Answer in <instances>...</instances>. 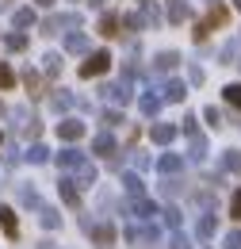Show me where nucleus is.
Listing matches in <instances>:
<instances>
[{
    "label": "nucleus",
    "mask_w": 241,
    "mask_h": 249,
    "mask_svg": "<svg viewBox=\"0 0 241 249\" xmlns=\"http://www.w3.org/2000/svg\"><path fill=\"white\" fill-rule=\"evenodd\" d=\"M0 226H4V234H8V238H16V234H19V226H16V211H12V207H0Z\"/></svg>",
    "instance_id": "obj_20"
},
{
    "label": "nucleus",
    "mask_w": 241,
    "mask_h": 249,
    "mask_svg": "<svg viewBox=\"0 0 241 249\" xmlns=\"http://www.w3.org/2000/svg\"><path fill=\"white\" fill-rule=\"evenodd\" d=\"M222 23H226V8H222V4H214L211 12H207V19H203V23H195V38L203 42V38H207L214 27H222Z\"/></svg>",
    "instance_id": "obj_3"
},
{
    "label": "nucleus",
    "mask_w": 241,
    "mask_h": 249,
    "mask_svg": "<svg viewBox=\"0 0 241 249\" xmlns=\"http://www.w3.org/2000/svg\"><path fill=\"white\" fill-rule=\"evenodd\" d=\"M23 85H27L31 92H34V89H38V73H34V69H31V65H27V69H23Z\"/></svg>",
    "instance_id": "obj_38"
},
{
    "label": "nucleus",
    "mask_w": 241,
    "mask_h": 249,
    "mask_svg": "<svg viewBox=\"0 0 241 249\" xmlns=\"http://www.w3.org/2000/svg\"><path fill=\"white\" fill-rule=\"evenodd\" d=\"M222 165H226L230 173H241V150H226V154H222Z\"/></svg>",
    "instance_id": "obj_28"
},
{
    "label": "nucleus",
    "mask_w": 241,
    "mask_h": 249,
    "mask_svg": "<svg viewBox=\"0 0 241 249\" xmlns=\"http://www.w3.org/2000/svg\"><path fill=\"white\" fill-rule=\"evenodd\" d=\"M122 188H126V196H130V199H142V192H146V184H142V177H138V173H122Z\"/></svg>",
    "instance_id": "obj_13"
},
{
    "label": "nucleus",
    "mask_w": 241,
    "mask_h": 249,
    "mask_svg": "<svg viewBox=\"0 0 241 249\" xmlns=\"http://www.w3.org/2000/svg\"><path fill=\"white\" fill-rule=\"evenodd\" d=\"M161 215H165V226H169V230H180V211H176V207H165V211H161Z\"/></svg>",
    "instance_id": "obj_32"
},
{
    "label": "nucleus",
    "mask_w": 241,
    "mask_h": 249,
    "mask_svg": "<svg viewBox=\"0 0 241 249\" xmlns=\"http://www.w3.org/2000/svg\"><path fill=\"white\" fill-rule=\"evenodd\" d=\"M226 249H241V230H230V234H226Z\"/></svg>",
    "instance_id": "obj_41"
},
{
    "label": "nucleus",
    "mask_w": 241,
    "mask_h": 249,
    "mask_svg": "<svg viewBox=\"0 0 241 249\" xmlns=\"http://www.w3.org/2000/svg\"><path fill=\"white\" fill-rule=\"evenodd\" d=\"M19 203H23V207H42V203H38V192H34V188H19Z\"/></svg>",
    "instance_id": "obj_31"
},
{
    "label": "nucleus",
    "mask_w": 241,
    "mask_h": 249,
    "mask_svg": "<svg viewBox=\"0 0 241 249\" xmlns=\"http://www.w3.org/2000/svg\"><path fill=\"white\" fill-rule=\"evenodd\" d=\"M222 96H226V104L241 107V85H226V89H222Z\"/></svg>",
    "instance_id": "obj_33"
},
{
    "label": "nucleus",
    "mask_w": 241,
    "mask_h": 249,
    "mask_svg": "<svg viewBox=\"0 0 241 249\" xmlns=\"http://www.w3.org/2000/svg\"><path fill=\"white\" fill-rule=\"evenodd\" d=\"M42 62H46V65H42V69H46V77H58V73H61V54H46Z\"/></svg>",
    "instance_id": "obj_30"
},
{
    "label": "nucleus",
    "mask_w": 241,
    "mask_h": 249,
    "mask_svg": "<svg viewBox=\"0 0 241 249\" xmlns=\"http://www.w3.org/2000/svg\"><path fill=\"white\" fill-rule=\"evenodd\" d=\"M161 96H153V92H146L142 100H138V107H142V115H150V119H157V111H161Z\"/></svg>",
    "instance_id": "obj_15"
},
{
    "label": "nucleus",
    "mask_w": 241,
    "mask_h": 249,
    "mask_svg": "<svg viewBox=\"0 0 241 249\" xmlns=\"http://www.w3.org/2000/svg\"><path fill=\"white\" fill-rule=\"evenodd\" d=\"M38 222H42L46 230H58V226H61V215H58V207H38Z\"/></svg>",
    "instance_id": "obj_17"
},
{
    "label": "nucleus",
    "mask_w": 241,
    "mask_h": 249,
    "mask_svg": "<svg viewBox=\"0 0 241 249\" xmlns=\"http://www.w3.org/2000/svg\"><path fill=\"white\" fill-rule=\"evenodd\" d=\"M191 161H203V157H207V138H203V134H191Z\"/></svg>",
    "instance_id": "obj_25"
},
{
    "label": "nucleus",
    "mask_w": 241,
    "mask_h": 249,
    "mask_svg": "<svg viewBox=\"0 0 241 249\" xmlns=\"http://www.w3.org/2000/svg\"><path fill=\"white\" fill-rule=\"evenodd\" d=\"M4 46H8L12 54H19V50L27 46V35H23V31H12V35H8V38H4Z\"/></svg>",
    "instance_id": "obj_27"
},
{
    "label": "nucleus",
    "mask_w": 241,
    "mask_h": 249,
    "mask_svg": "<svg viewBox=\"0 0 241 249\" xmlns=\"http://www.w3.org/2000/svg\"><path fill=\"white\" fill-rule=\"evenodd\" d=\"M184 96H188V85H184V81H169V85H165V96H161V100H169V104H180Z\"/></svg>",
    "instance_id": "obj_16"
},
{
    "label": "nucleus",
    "mask_w": 241,
    "mask_h": 249,
    "mask_svg": "<svg viewBox=\"0 0 241 249\" xmlns=\"http://www.w3.org/2000/svg\"><path fill=\"white\" fill-rule=\"evenodd\" d=\"M230 215H234V218H241V188L234 192V203H230Z\"/></svg>",
    "instance_id": "obj_44"
},
{
    "label": "nucleus",
    "mask_w": 241,
    "mask_h": 249,
    "mask_svg": "<svg viewBox=\"0 0 241 249\" xmlns=\"http://www.w3.org/2000/svg\"><path fill=\"white\" fill-rule=\"evenodd\" d=\"M122 27H130V31H142V27H146L142 12H126V16H122Z\"/></svg>",
    "instance_id": "obj_29"
},
{
    "label": "nucleus",
    "mask_w": 241,
    "mask_h": 249,
    "mask_svg": "<svg viewBox=\"0 0 241 249\" xmlns=\"http://www.w3.org/2000/svg\"><path fill=\"white\" fill-rule=\"evenodd\" d=\"M184 19H191V8L184 0H169V23H184Z\"/></svg>",
    "instance_id": "obj_14"
},
{
    "label": "nucleus",
    "mask_w": 241,
    "mask_h": 249,
    "mask_svg": "<svg viewBox=\"0 0 241 249\" xmlns=\"http://www.w3.org/2000/svg\"><path fill=\"white\" fill-rule=\"evenodd\" d=\"M85 230H88V234L96 238V242H100V246H111V242H115V226H107V222L92 226V218H85Z\"/></svg>",
    "instance_id": "obj_5"
},
{
    "label": "nucleus",
    "mask_w": 241,
    "mask_h": 249,
    "mask_svg": "<svg viewBox=\"0 0 241 249\" xmlns=\"http://www.w3.org/2000/svg\"><path fill=\"white\" fill-rule=\"evenodd\" d=\"M111 69V54L107 50H96V54H88V62L81 65V77H103Z\"/></svg>",
    "instance_id": "obj_1"
},
{
    "label": "nucleus",
    "mask_w": 241,
    "mask_h": 249,
    "mask_svg": "<svg viewBox=\"0 0 241 249\" xmlns=\"http://www.w3.org/2000/svg\"><path fill=\"white\" fill-rule=\"evenodd\" d=\"M92 154H115V138L111 134H96L92 138Z\"/></svg>",
    "instance_id": "obj_22"
},
{
    "label": "nucleus",
    "mask_w": 241,
    "mask_h": 249,
    "mask_svg": "<svg viewBox=\"0 0 241 249\" xmlns=\"http://www.w3.org/2000/svg\"><path fill=\"white\" fill-rule=\"evenodd\" d=\"M58 192H61V199H65L69 207H77V203H81V192H77V180L61 177V180H58Z\"/></svg>",
    "instance_id": "obj_11"
},
{
    "label": "nucleus",
    "mask_w": 241,
    "mask_h": 249,
    "mask_svg": "<svg viewBox=\"0 0 241 249\" xmlns=\"http://www.w3.org/2000/svg\"><path fill=\"white\" fill-rule=\"evenodd\" d=\"M214 230H218V218H214V215H203V218H199V226H195V234H199L203 242L214 238Z\"/></svg>",
    "instance_id": "obj_23"
},
{
    "label": "nucleus",
    "mask_w": 241,
    "mask_h": 249,
    "mask_svg": "<svg viewBox=\"0 0 241 249\" xmlns=\"http://www.w3.org/2000/svg\"><path fill=\"white\" fill-rule=\"evenodd\" d=\"M12 85H16V73H12L8 65L0 62V89H12Z\"/></svg>",
    "instance_id": "obj_35"
},
{
    "label": "nucleus",
    "mask_w": 241,
    "mask_h": 249,
    "mask_svg": "<svg viewBox=\"0 0 241 249\" xmlns=\"http://www.w3.org/2000/svg\"><path fill=\"white\" fill-rule=\"evenodd\" d=\"M65 107H73V96H69L65 89H61V92L54 96V111H65Z\"/></svg>",
    "instance_id": "obj_34"
},
{
    "label": "nucleus",
    "mask_w": 241,
    "mask_h": 249,
    "mask_svg": "<svg viewBox=\"0 0 241 249\" xmlns=\"http://www.w3.org/2000/svg\"><path fill=\"white\" fill-rule=\"evenodd\" d=\"M103 100H111V104H130V96H134V85H130V77H122L119 85H103L100 89Z\"/></svg>",
    "instance_id": "obj_2"
},
{
    "label": "nucleus",
    "mask_w": 241,
    "mask_h": 249,
    "mask_svg": "<svg viewBox=\"0 0 241 249\" xmlns=\"http://www.w3.org/2000/svg\"><path fill=\"white\" fill-rule=\"evenodd\" d=\"M238 65H241V62H238Z\"/></svg>",
    "instance_id": "obj_52"
},
{
    "label": "nucleus",
    "mask_w": 241,
    "mask_h": 249,
    "mask_svg": "<svg viewBox=\"0 0 241 249\" xmlns=\"http://www.w3.org/2000/svg\"><path fill=\"white\" fill-rule=\"evenodd\" d=\"M176 65H180V54H176V50H165V54H157V58H153L150 77H153V73H172Z\"/></svg>",
    "instance_id": "obj_4"
},
{
    "label": "nucleus",
    "mask_w": 241,
    "mask_h": 249,
    "mask_svg": "<svg viewBox=\"0 0 241 249\" xmlns=\"http://www.w3.org/2000/svg\"><path fill=\"white\" fill-rule=\"evenodd\" d=\"M119 27H122V19H119V16H111V12L100 19V35H119Z\"/></svg>",
    "instance_id": "obj_26"
},
{
    "label": "nucleus",
    "mask_w": 241,
    "mask_h": 249,
    "mask_svg": "<svg viewBox=\"0 0 241 249\" xmlns=\"http://www.w3.org/2000/svg\"><path fill=\"white\" fill-rule=\"evenodd\" d=\"M8 8H12V0H0V12H8Z\"/></svg>",
    "instance_id": "obj_47"
},
{
    "label": "nucleus",
    "mask_w": 241,
    "mask_h": 249,
    "mask_svg": "<svg viewBox=\"0 0 241 249\" xmlns=\"http://www.w3.org/2000/svg\"><path fill=\"white\" fill-rule=\"evenodd\" d=\"M92 184H96V165L85 161V165L77 169V188H92Z\"/></svg>",
    "instance_id": "obj_19"
},
{
    "label": "nucleus",
    "mask_w": 241,
    "mask_h": 249,
    "mask_svg": "<svg viewBox=\"0 0 241 249\" xmlns=\"http://www.w3.org/2000/svg\"><path fill=\"white\" fill-rule=\"evenodd\" d=\"M61 27H81V16H77V12H65V16H50V19H46V35L61 31Z\"/></svg>",
    "instance_id": "obj_6"
},
{
    "label": "nucleus",
    "mask_w": 241,
    "mask_h": 249,
    "mask_svg": "<svg viewBox=\"0 0 241 249\" xmlns=\"http://www.w3.org/2000/svg\"><path fill=\"white\" fill-rule=\"evenodd\" d=\"M218 58H222V65H234V58H238V46H234V42H226Z\"/></svg>",
    "instance_id": "obj_37"
},
{
    "label": "nucleus",
    "mask_w": 241,
    "mask_h": 249,
    "mask_svg": "<svg viewBox=\"0 0 241 249\" xmlns=\"http://www.w3.org/2000/svg\"><path fill=\"white\" fill-rule=\"evenodd\" d=\"M38 4H42V8H50V4H54V0H38Z\"/></svg>",
    "instance_id": "obj_49"
},
{
    "label": "nucleus",
    "mask_w": 241,
    "mask_h": 249,
    "mask_svg": "<svg viewBox=\"0 0 241 249\" xmlns=\"http://www.w3.org/2000/svg\"><path fill=\"white\" fill-rule=\"evenodd\" d=\"M180 192V180H165V196H176Z\"/></svg>",
    "instance_id": "obj_46"
},
{
    "label": "nucleus",
    "mask_w": 241,
    "mask_h": 249,
    "mask_svg": "<svg viewBox=\"0 0 241 249\" xmlns=\"http://www.w3.org/2000/svg\"><path fill=\"white\" fill-rule=\"evenodd\" d=\"M12 23H16L19 31H27V27H34V8H16V16H12Z\"/></svg>",
    "instance_id": "obj_21"
},
{
    "label": "nucleus",
    "mask_w": 241,
    "mask_h": 249,
    "mask_svg": "<svg viewBox=\"0 0 241 249\" xmlns=\"http://www.w3.org/2000/svg\"><path fill=\"white\" fill-rule=\"evenodd\" d=\"M203 115H207V123H211V126H222V111H218V107H207Z\"/></svg>",
    "instance_id": "obj_40"
},
{
    "label": "nucleus",
    "mask_w": 241,
    "mask_h": 249,
    "mask_svg": "<svg viewBox=\"0 0 241 249\" xmlns=\"http://www.w3.org/2000/svg\"><path fill=\"white\" fill-rule=\"evenodd\" d=\"M23 157H27L31 165H46V161H50V150H46L42 142H34V146H31V150H27Z\"/></svg>",
    "instance_id": "obj_24"
},
{
    "label": "nucleus",
    "mask_w": 241,
    "mask_h": 249,
    "mask_svg": "<svg viewBox=\"0 0 241 249\" xmlns=\"http://www.w3.org/2000/svg\"><path fill=\"white\" fill-rule=\"evenodd\" d=\"M184 134L191 138V134H199V126H195V115H184Z\"/></svg>",
    "instance_id": "obj_42"
},
{
    "label": "nucleus",
    "mask_w": 241,
    "mask_h": 249,
    "mask_svg": "<svg viewBox=\"0 0 241 249\" xmlns=\"http://www.w3.org/2000/svg\"><path fill=\"white\" fill-rule=\"evenodd\" d=\"M211 4H214V0H211Z\"/></svg>",
    "instance_id": "obj_51"
},
{
    "label": "nucleus",
    "mask_w": 241,
    "mask_h": 249,
    "mask_svg": "<svg viewBox=\"0 0 241 249\" xmlns=\"http://www.w3.org/2000/svg\"><path fill=\"white\" fill-rule=\"evenodd\" d=\"M130 161H134V169H150V157L138 154V150H134V157H130Z\"/></svg>",
    "instance_id": "obj_45"
},
{
    "label": "nucleus",
    "mask_w": 241,
    "mask_h": 249,
    "mask_svg": "<svg viewBox=\"0 0 241 249\" xmlns=\"http://www.w3.org/2000/svg\"><path fill=\"white\" fill-rule=\"evenodd\" d=\"M85 161H88V157L81 154V150H73V146H69V150H61V154H58V169H73V173H77Z\"/></svg>",
    "instance_id": "obj_9"
},
{
    "label": "nucleus",
    "mask_w": 241,
    "mask_h": 249,
    "mask_svg": "<svg viewBox=\"0 0 241 249\" xmlns=\"http://www.w3.org/2000/svg\"><path fill=\"white\" fill-rule=\"evenodd\" d=\"M234 8H238V12H241V0H234Z\"/></svg>",
    "instance_id": "obj_50"
},
{
    "label": "nucleus",
    "mask_w": 241,
    "mask_h": 249,
    "mask_svg": "<svg viewBox=\"0 0 241 249\" xmlns=\"http://www.w3.org/2000/svg\"><path fill=\"white\" fill-rule=\"evenodd\" d=\"M188 77H191V85H203V69L199 65H188Z\"/></svg>",
    "instance_id": "obj_43"
},
{
    "label": "nucleus",
    "mask_w": 241,
    "mask_h": 249,
    "mask_svg": "<svg viewBox=\"0 0 241 249\" xmlns=\"http://www.w3.org/2000/svg\"><path fill=\"white\" fill-rule=\"evenodd\" d=\"M58 134L65 138V142H77V138H85V123H81V119H61Z\"/></svg>",
    "instance_id": "obj_8"
},
{
    "label": "nucleus",
    "mask_w": 241,
    "mask_h": 249,
    "mask_svg": "<svg viewBox=\"0 0 241 249\" xmlns=\"http://www.w3.org/2000/svg\"><path fill=\"white\" fill-rule=\"evenodd\" d=\"M150 138L157 142V146H169V142L176 138V126H172V123H153L150 126Z\"/></svg>",
    "instance_id": "obj_10"
},
{
    "label": "nucleus",
    "mask_w": 241,
    "mask_h": 249,
    "mask_svg": "<svg viewBox=\"0 0 241 249\" xmlns=\"http://www.w3.org/2000/svg\"><path fill=\"white\" fill-rule=\"evenodd\" d=\"M130 211H134V218H146V222H150L153 215H161V211H157V203L146 199V196H142V199H134V203H130Z\"/></svg>",
    "instance_id": "obj_12"
},
{
    "label": "nucleus",
    "mask_w": 241,
    "mask_h": 249,
    "mask_svg": "<svg viewBox=\"0 0 241 249\" xmlns=\"http://www.w3.org/2000/svg\"><path fill=\"white\" fill-rule=\"evenodd\" d=\"M88 4H92V8H103V0H88Z\"/></svg>",
    "instance_id": "obj_48"
},
{
    "label": "nucleus",
    "mask_w": 241,
    "mask_h": 249,
    "mask_svg": "<svg viewBox=\"0 0 241 249\" xmlns=\"http://www.w3.org/2000/svg\"><path fill=\"white\" fill-rule=\"evenodd\" d=\"M100 119H103V126H119V123H122V115H119V111H103Z\"/></svg>",
    "instance_id": "obj_39"
},
{
    "label": "nucleus",
    "mask_w": 241,
    "mask_h": 249,
    "mask_svg": "<svg viewBox=\"0 0 241 249\" xmlns=\"http://www.w3.org/2000/svg\"><path fill=\"white\" fill-rule=\"evenodd\" d=\"M169 249H191V238L176 230V234H172V242H169Z\"/></svg>",
    "instance_id": "obj_36"
},
{
    "label": "nucleus",
    "mask_w": 241,
    "mask_h": 249,
    "mask_svg": "<svg viewBox=\"0 0 241 249\" xmlns=\"http://www.w3.org/2000/svg\"><path fill=\"white\" fill-rule=\"evenodd\" d=\"M184 169V157L180 154H161L157 157V173H165V177H176Z\"/></svg>",
    "instance_id": "obj_7"
},
{
    "label": "nucleus",
    "mask_w": 241,
    "mask_h": 249,
    "mask_svg": "<svg viewBox=\"0 0 241 249\" xmlns=\"http://www.w3.org/2000/svg\"><path fill=\"white\" fill-rule=\"evenodd\" d=\"M65 50H69V54H85V50H88V35L73 31L69 38H65Z\"/></svg>",
    "instance_id": "obj_18"
}]
</instances>
